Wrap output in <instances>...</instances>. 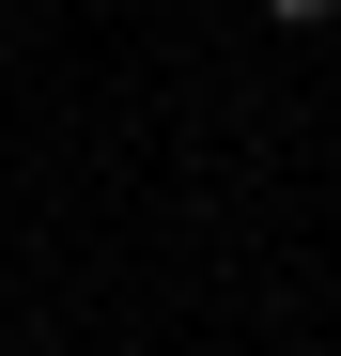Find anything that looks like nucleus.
<instances>
[{
  "instance_id": "1",
  "label": "nucleus",
  "mask_w": 341,
  "mask_h": 356,
  "mask_svg": "<svg viewBox=\"0 0 341 356\" xmlns=\"http://www.w3.org/2000/svg\"><path fill=\"white\" fill-rule=\"evenodd\" d=\"M264 16H279V31H326V16H341V0H264Z\"/></svg>"
}]
</instances>
